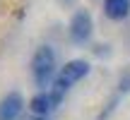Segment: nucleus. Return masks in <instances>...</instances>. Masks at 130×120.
Returning a JSON list of instances; mask_svg holds the SVG:
<instances>
[{
    "label": "nucleus",
    "instance_id": "obj_8",
    "mask_svg": "<svg viewBox=\"0 0 130 120\" xmlns=\"http://www.w3.org/2000/svg\"><path fill=\"white\" fill-rule=\"evenodd\" d=\"M34 120H46V118H34Z\"/></svg>",
    "mask_w": 130,
    "mask_h": 120
},
{
    "label": "nucleus",
    "instance_id": "obj_6",
    "mask_svg": "<svg viewBox=\"0 0 130 120\" xmlns=\"http://www.w3.org/2000/svg\"><path fill=\"white\" fill-rule=\"evenodd\" d=\"M104 14L113 22H121L130 14V0H104Z\"/></svg>",
    "mask_w": 130,
    "mask_h": 120
},
{
    "label": "nucleus",
    "instance_id": "obj_1",
    "mask_svg": "<svg viewBox=\"0 0 130 120\" xmlns=\"http://www.w3.org/2000/svg\"><path fill=\"white\" fill-rule=\"evenodd\" d=\"M31 77L39 89H46L56 82L58 77V65H56V53L51 46H39L31 58Z\"/></svg>",
    "mask_w": 130,
    "mask_h": 120
},
{
    "label": "nucleus",
    "instance_id": "obj_4",
    "mask_svg": "<svg viewBox=\"0 0 130 120\" xmlns=\"http://www.w3.org/2000/svg\"><path fill=\"white\" fill-rule=\"evenodd\" d=\"M22 108H24L22 96H19L17 91L7 94V96L0 101V120H14L19 113H22Z\"/></svg>",
    "mask_w": 130,
    "mask_h": 120
},
{
    "label": "nucleus",
    "instance_id": "obj_7",
    "mask_svg": "<svg viewBox=\"0 0 130 120\" xmlns=\"http://www.w3.org/2000/svg\"><path fill=\"white\" fill-rule=\"evenodd\" d=\"M121 91H130V72H125L121 77Z\"/></svg>",
    "mask_w": 130,
    "mask_h": 120
},
{
    "label": "nucleus",
    "instance_id": "obj_5",
    "mask_svg": "<svg viewBox=\"0 0 130 120\" xmlns=\"http://www.w3.org/2000/svg\"><path fill=\"white\" fill-rule=\"evenodd\" d=\"M56 106H58V101L51 96V91H41V94H36V96L29 101V108H31V111L36 113L39 118L48 115V113H51Z\"/></svg>",
    "mask_w": 130,
    "mask_h": 120
},
{
    "label": "nucleus",
    "instance_id": "obj_3",
    "mask_svg": "<svg viewBox=\"0 0 130 120\" xmlns=\"http://www.w3.org/2000/svg\"><path fill=\"white\" fill-rule=\"evenodd\" d=\"M92 29H94V22H92V14L87 12V10H77V12L72 14V19H70V38H72L75 43H84L89 41V36H92Z\"/></svg>",
    "mask_w": 130,
    "mask_h": 120
},
{
    "label": "nucleus",
    "instance_id": "obj_2",
    "mask_svg": "<svg viewBox=\"0 0 130 120\" xmlns=\"http://www.w3.org/2000/svg\"><path fill=\"white\" fill-rule=\"evenodd\" d=\"M87 74H89V63L87 60H70V63H65L60 67V72H58L56 82L51 84V96L60 103L63 96L68 94V89L72 84H77L82 77H87Z\"/></svg>",
    "mask_w": 130,
    "mask_h": 120
}]
</instances>
